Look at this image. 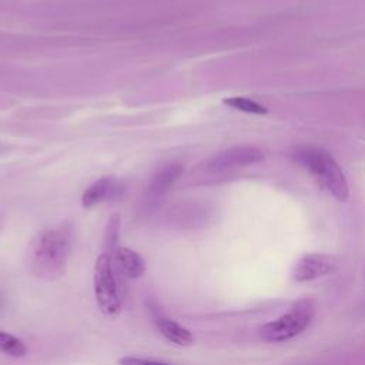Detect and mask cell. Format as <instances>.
<instances>
[{
    "mask_svg": "<svg viewBox=\"0 0 365 365\" xmlns=\"http://www.w3.org/2000/svg\"><path fill=\"white\" fill-rule=\"evenodd\" d=\"M71 242L73 230L67 221L40 231L26 251L29 271L43 279L58 277L71 254Z\"/></svg>",
    "mask_w": 365,
    "mask_h": 365,
    "instance_id": "6da1fadb",
    "label": "cell"
},
{
    "mask_svg": "<svg viewBox=\"0 0 365 365\" xmlns=\"http://www.w3.org/2000/svg\"><path fill=\"white\" fill-rule=\"evenodd\" d=\"M294 158L336 200L345 201L348 198L349 188L346 178L329 153L318 147H301L295 151Z\"/></svg>",
    "mask_w": 365,
    "mask_h": 365,
    "instance_id": "7a4b0ae2",
    "label": "cell"
},
{
    "mask_svg": "<svg viewBox=\"0 0 365 365\" xmlns=\"http://www.w3.org/2000/svg\"><path fill=\"white\" fill-rule=\"evenodd\" d=\"M117 271L110 254H100L94 264V294L101 312L114 317L121 311L123 299Z\"/></svg>",
    "mask_w": 365,
    "mask_h": 365,
    "instance_id": "3957f363",
    "label": "cell"
},
{
    "mask_svg": "<svg viewBox=\"0 0 365 365\" xmlns=\"http://www.w3.org/2000/svg\"><path fill=\"white\" fill-rule=\"evenodd\" d=\"M314 314V308L308 301H299L291 312L282 315L277 321L268 322L261 327L259 335L267 342L287 341L304 331L309 324Z\"/></svg>",
    "mask_w": 365,
    "mask_h": 365,
    "instance_id": "277c9868",
    "label": "cell"
},
{
    "mask_svg": "<svg viewBox=\"0 0 365 365\" xmlns=\"http://www.w3.org/2000/svg\"><path fill=\"white\" fill-rule=\"evenodd\" d=\"M262 160V153L258 148L241 145L232 147L222 153H218L212 158H210L205 164V168L210 171H221L232 167H241L254 164Z\"/></svg>",
    "mask_w": 365,
    "mask_h": 365,
    "instance_id": "5b68a950",
    "label": "cell"
},
{
    "mask_svg": "<svg viewBox=\"0 0 365 365\" xmlns=\"http://www.w3.org/2000/svg\"><path fill=\"white\" fill-rule=\"evenodd\" d=\"M184 171V167L181 163L173 161L165 163L160 165L154 174L150 177L147 190H145V198L148 202L158 201L167 191L174 185V182L181 177Z\"/></svg>",
    "mask_w": 365,
    "mask_h": 365,
    "instance_id": "8992f818",
    "label": "cell"
},
{
    "mask_svg": "<svg viewBox=\"0 0 365 365\" xmlns=\"http://www.w3.org/2000/svg\"><path fill=\"white\" fill-rule=\"evenodd\" d=\"M334 269H335V261L331 257L322 255V254H308L297 262L292 271V277L298 282L311 281V279L328 275Z\"/></svg>",
    "mask_w": 365,
    "mask_h": 365,
    "instance_id": "52a82bcc",
    "label": "cell"
},
{
    "mask_svg": "<svg viewBox=\"0 0 365 365\" xmlns=\"http://www.w3.org/2000/svg\"><path fill=\"white\" fill-rule=\"evenodd\" d=\"M124 191L123 185L113 177H101L91 182L81 195V205L84 208H93L94 205L107 201L114 200L121 195Z\"/></svg>",
    "mask_w": 365,
    "mask_h": 365,
    "instance_id": "ba28073f",
    "label": "cell"
},
{
    "mask_svg": "<svg viewBox=\"0 0 365 365\" xmlns=\"http://www.w3.org/2000/svg\"><path fill=\"white\" fill-rule=\"evenodd\" d=\"M110 255L117 274L124 278L137 279L143 277L147 269L144 258L127 247H117Z\"/></svg>",
    "mask_w": 365,
    "mask_h": 365,
    "instance_id": "9c48e42d",
    "label": "cell"
},
{
    "mask_svg": "<svg viewBox=\"0 0 365 365\" xmlns=\"http://www.w3.org/2000/svg\"><path fill=\"white\" fill-rule=\"evenodd\" d=\"M155 325H157V329L160 331V334L168 339L170 342L175 344V345H180V346H190L194 344V335L192 332L182 327L181 324L175 322L174 319L171 318H167V317H158L155 319Z\"/></svg>",
    "mask_w": 365,
    "mask_h": 365,
    "instance_id": "30bf717a",
    "label": "cell"
},
{
    "mask_svg": "<svg viewBox=\"0 0 365 365\" xmlns=\"http://www.w3.org/2000/svg\"><path fill=\"white\" fill-rule=\"evenodd\" d=\"M0 354L13 356V358H21L27 355V346L21 339L17 336L0 331Z\"/></svg>",
    "mask_w": 365,
    "mask_h": 365,
    "instance_id": "8fae6325",
    "label": "cell"
},
{
    "mask_svg": "<svg viewBox=\"0 0 365 365\" xmlns=\"http://www.w3.org/2000/svg\"><path fill=\"white\" fill-rule=\"evenodd\" d=\"M222 103L231 108H235V110H240V111H244V113H250V114H265L268 113V108L251 98H247V97H240V96H235V97H228V98H224Z\"/></svg>",
    "mask_w": 365,
    "mask_h": 365,
    "instance_id": "7c38bea8",
    "label": "cell"
},
{
    "mask_svg": "<svg viewBox=\"0 0 365 365\" xmlns=\"http://www.w3.org/2000/svg\"><path fill=\"white\" fill-rule=\"evenodd\" d=\"M120 215L113 214L106 225L104 237H103V252L113 254V251L117 248L118 241V232H120Z\"/></svg>",
    "mask_w": 365,
    "mask_h": 365,
    "instance_id": "4fadbf2b",
    "label": "cell"
},
{
    "mask_svg": "<svg viewBox=\"0 0 365 365\" xmlns=\"http://www.w3.org/2000/svg\"><path fill=\"white\" fill-rule=\"evenodd\" d=\"M118 365H177V364H171V362H165V361H160V359L125 355L118 359Z\"/></svg>",
    "mask_w": 365,
    "mask_h": 365,
    "instance_id": "5bb4252c",
    "label": "cell"
},
{
    "mask_svg": "<svg viewBox=\"0 0 365 365\" xmlns=\"http://www.w3.org/2000/svg\"><path fill=\"white\" fill-rule=\"evenodd\" d=\"M0 227H1V220H0Z\"/></svg>",
    "mask_w": 365,
    "mask_h": 365,
    "instance_id": "9a60e30c",
    "label": "cell"
},
{
    "mask_svg": "<svg viewBox=\"0 0 365 365\" xmlns=\"http://www.w3.org/2000/svg\"><path fill=\"white\" fill-rule=\"evenodd\" d=\"M0 305H1V299H0Z\"/></svg>",
    "mask_w": 365,
    "mask_h": 365,
    "instance_id": "2e32d148",
    "label": "cell"
}]
</instances>
